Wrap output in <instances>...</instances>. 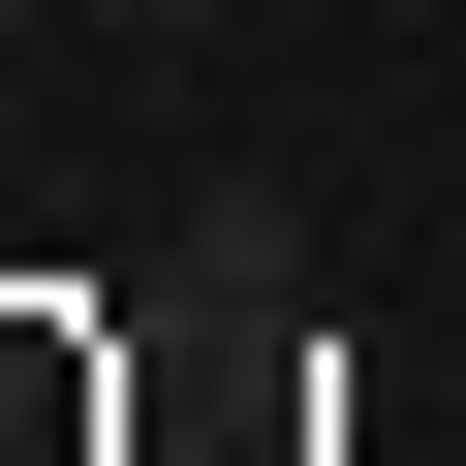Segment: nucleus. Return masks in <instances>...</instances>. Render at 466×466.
Returning <instances> with one entry per match:
<instances>
[{
  "instance_id": "1",
  "label": "nucleus",
  "mask_w": 466,
  "mask_h": 466,
  "mask_svg": "<svg viewBox=\"0 0 466 466\" xmlns=\"http://www.w3.org/2000/svg\"><path fill=\"white\" fill-rule=\"evenodd\" d=\"M94 32H218V0H94Z\"/></svg>"
}]
</instances>
